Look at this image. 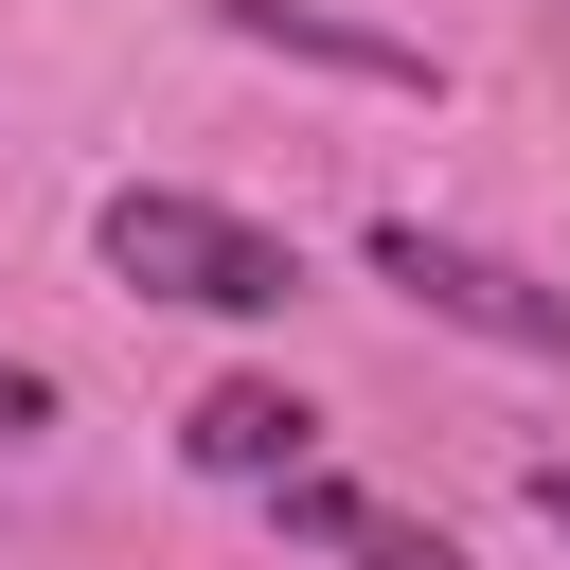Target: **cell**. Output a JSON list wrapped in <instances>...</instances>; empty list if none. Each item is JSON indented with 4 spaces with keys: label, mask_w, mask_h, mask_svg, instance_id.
I'll return each mask as SVG.
<instances>
[{
    "label": "cell",
    "mask_w": 570,
    "mask_h": 570,
    "mask_svg": "<svg viewBox=\"0 0 570 570\" xmlns=\"http://www.w3.org/2000/svg\"><path fill=\"white\" fill-rule=\"evenodd\" d=\"M107 267L142 285V303H196V321H285V285H303V249L285 232H249V214H214V196H107Z\"/></svg>",
    "instance_id": "cell-1"
},
{
    "label": "cell",
    "mask_w": 570,
    "mask_h": 570,
    "mask_svg": "<svg viewBox=\"0 0 570 570\" xmlns=\"http://www.w3.org/2000/svg\"><path fill=\"white\" fill-rule=\"evenodd\" d=\"M374 285H410V303H428V321H463V338L570 356V285H534V267H499V249L428 232V214H374Z\"/></svg>",
    "instance_id": "cell-2"
},
{
    "label": "cell",
    "mask_w": 570,
    "mask_h": 570,
    "mask_svg": "<svg viewBox=\"0 0 570 570\" xmlns=\"http://www.w3.org/2000/svg\"><path fill=\"white\" fill-rule=\"evenodd\" d=\"M178 445H196V481H303V463H321V410H303L285 374H214V392L178 410Z\"/></svg>",
    "instance_id": "cell-3"
},
{
    "label": "cell",
    "mask_w": 570,
    "mask_h": 570,
    "mask_svg": "<svg viewBox=\"0 0 570 570\" xmlns=\"http://www.w3.org/2000/svg\"><path fill=\"white\" fill-rule=\"evenodd\" d=\"M267 499H285V534H303V552H338V570H463L428 517H392V499H374V481H338V463L267 481Z\"/></svg>",
    "instance_id": "cell-4"
},
{
    "label": "cell",
    "mask_w": 570,
    "mask_h": 570,
    "mask_svg": "<svg viewBox=\"0 0 570 570\" xmlns=\"http://www.w3.org/2000/svg\"><path fill=\"white\" fill-rule=\"evenodd\" d=\"M18 428H53V374H36V356H0V445H18Z\"/></svg>",
    "instance_id": "cell-5"
},
{
    "label": "cell",
    "mask_w": 570,
    "mask_h": 570,
    "mask_svg": "<svg viewBox=\"0 0 570 570\" xmlns=\"http://www.w3.org/2000/svg\"><path fill=\"white\" fill-rule=\"evenodd\" d=\"M534 517H552V534H570V463H534Z\"/></svg>",
    "instance_id": "cell-6"
}]
</instances>
